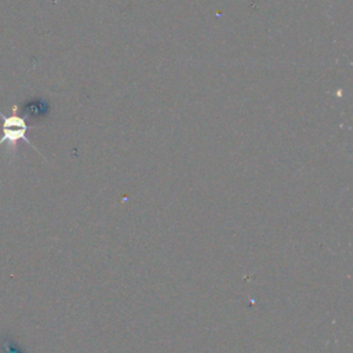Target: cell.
<instances>
[{
    "label": "cell",
    "mask_w": 353,
    "mask_h": 353,
    "mask_svg": "<svg viewBox=\"0 0 353 353\" xmlns=\"http://www.w3.org/2000/svg\"><path fill=\"white\" fill-rule=\"evenodd\" d=\"M0 119L3 121V127H1V137H0V145L7 143L8 146V154L14 156L15 153V148L18 145L19 141L26 142L28 145H30L33 149L34 146L32 145V142L26 138V132L32 128L26 124L25 119L22 116L18 114V105H14L11 109V114L6 116L0 112Z\"/></svg>",
    "instance_id": "6da1fadb"
}]
</instances>
